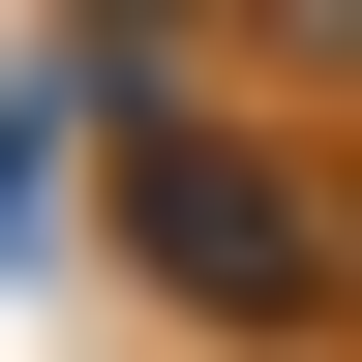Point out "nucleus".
<instances>
[{
    "label": "nucleus",
    "instance_id": "nucleus-1",
    "mask_svg": "<svg viewBox=\"0 0 362 362\" xmlns=\"http://www.w3.org/2000/svg\"><path fill=\"white\" fill-rule=\"evenodd\" d=\"M151 242H181V272H242V302H302V211H272V181H211V151L151 181Z\"/></svg>",
    "mask_w": 362,
    "mask_h": 362
}]
</instances>
